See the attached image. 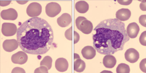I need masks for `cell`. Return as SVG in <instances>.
Segmentation results:
<instances>
[{
  "label": "cell",
  "instance_id": "obj_22",
  "mask_svg": "<svg viewBox=\"0 0 146 73\" xmlns=\"http://www.w3.org/2000/svg\"><path fill=\"white\" fill-rule=\"evenodd\" d=\"M35 73H48V69L46 67L41 66L38 68L36 69L34 71Z\"/></svg>",
  "mask_w": 146,
  "mask_h": 73
},
{
  "label": "cell",
  "instance_id": "obj_18",
  "mask_svg": "<svg viewBox=\"0 0 146 73\" xmlns=\"http://www.w3.org/2000/svg\"><path fill=\"white\" fill-rule=\"evenodd\" d=\"M89 5L88 3L84 1H78L75 4L76 11L80 13L84 14L88 11Z\"/></svg>",
  "mask_w": 146,
  "mask_h": 73
},
{
  "label": "cell",
  "instance_id": "obj_5",
  "mask_svg": "<svg viewBox=\"0 0 146 73\" xmlns=\"http://www.w3.org/2000/svg\"><path fill=\"white\" fill-rule=\"evenodd\" d=\"M16 25L12 23H4L1 27V32L6 37L12 36L17 32Z\"/></svg>",
  "mask_w": 146,
  "mask_h": 73
},
{
  "label": "cell",
  "instance_id": "obj_21",
  "mask_svg": "<svg viewBox=\"0 0 146 73\" xmlns=\"http://www.w3.org/2000/svg\"><path fill=\"white\" fill-rule=\"evenodd\" d=\"M65 35L66 38L70 41L72 40V27L71 26L70 28L67 29L65 31Z\"/></svg>",
  "mask_w": 146,
  "mask_h": 73
},
{
  "label": "cell",
  "instance_id": "obj_10",
  "mask_svg": "<svg viewBox=\"0 0 146 73\" xmlns=\"http://www.w3.org/2000/svg\"><path fill=\"white\" fill-rule=\"evenodd\" d=\"M77 29L84 34H88L93 31V24L91 21L86 19L80 23Z\"/></svg>",
  "mask_w": 146,
  "mask_h": 73
},
{
  "label": "cell",
  "instance_id": "obj_19",
  "mask_svg": "<svg viewBox=\"0 0 146 73\" xmlns=\"http://www.w3.org/2000/svg\"><path fill=\"white\" fill-rule=\"evenodd\" d=\"M130 72L129 66L124 63L119 64L117 67L116 72L117 73H129Z\"/></svg>",
  "mask_w": 146,
  "mask_h": 73
},
{
  "label": "cell",
  "instance_id": "obj_25",
  "mask_svg": "<svg viewBox=\"0 0 146 73\" xmlns=\"http://www.w3.org/2000/svg\"><path fill=\"white\" fill-rule=\"evenodd\" d=\"M139 22L143 26L146 27V15H141L139 18Z\"/></svg>",
  "mask_w": 146,
  "mask_h": 73
},
{
  "label": "cell",
  "instance_id": "obj_28",
  "mask_svg": "<svg viewBox=\"0 0 146 73\" xmlns=\"http://www.w3.org/2000/svg\"><path fill=\"white\" fill-rule=\"evenodd\" d=\"M121 5H129L132 2V1H117Z\"/></svg>",
  "mask_w": 146,
  "mask_h": 73
},
{
  "label": "cell",
  "instance_id": "obj_1",
  "mask_svg": "<svg viewBox=\"0 0 146 73\" xmlns=\"http://www.w3.org/2000/svg\"><path fill=\"white\" fill-rule=\"evenodd\" d=\"M17 37L20 48L31 54H43L49 51L54 40L52 27L38 17L27 20L18 29Z\"/></svg>",
  "mask_w": 146,
  "mask_h": 73
},
{
  "label": "cell",
  "instance_id": "obj_3",
  "mask_svg": "<svg viewBox=\"0 0 146 73\" xmlns=\"http://www.w3.org/2000/svg\"><path fill=\"white\" fill-rule=\"evenodd\" d=\"M61 11V6L56 2L50 3L47 4L46 6V13L47 15L51 18L58 15Z\"/></svg>",
  "mask_w": 146,
  "mask_h": 73
},
{
  "label": "cell",
  "instance_id": "obj_14",
  "mask_svg": "<svg viewBox=\"0 0 146 73\" xmlns=\"http://www.w3.org/2000/svg\"><path fill=\"white\" fill-rule=\"evenodd\" d=\"M131 15V12L128 9L122 8L118 10L116 13V17L117 19L121 21H127Z\"/></svg>",
  "mask_w": 146,
  "mask_h": 73
},
{
  "label": "cell",
  "instance_id": "obj_27",
  "mask_svg": "<svg viewBox=\"0 0 146 73\" xmlns=\"http://www.w3.org/2000/svg\"><path fill=\"white\" fill-rule=\"evenodd\" d=\"M74 44H77L78 42L79 41L80 37L79 34L76 31H74Z\"/></svg>",
  "mask_w": 146,
  "mask_h": 73
},
{
  "label": "cell",
  "instance_id": "obj_24",
  "mask_svg": "<svg viewBox=\"0 0 146 73\" xmlns=\"http://www.w3.org/2000/svg\"><path fill=\"white\" fill-rule=\"evenodd\" d=\"M146 59L144 58L141 60L140 63V68L141 71L144 73L146 72Z\"/></svg>",
  "mask_w": 146,
  "mask_h": 73
},
{
  "label": "cell",
  "instance_id": "obj_17",
  "mask_svg": "<svg viewBox=\"0 0 146 73\" xmlns=\"http://www.w3.org/2000/svg\"><path fill=\"white\" fill-rule=\"evenodd\" d=\"M116 59L115 57L112 55H106L103 59V64L107 68H113L116 65Z\"/></svg>",
  "mask_w": 146,
  "mask_h": 73
},
{
  "label": "cell",
  "instance_id": "obj_15",
  "mask_svg": "<svg viewBox=\"0 0 146 73\" xmlns=\"http://www.w3.org/2000/svg\"><path fill=\"white\" fill-rule=\"evenodd\" d=\"M72 18L69 14L65 13L57 19V23L58 25L61 27H68L72 22Z\"/></svg>",
  "mask_w": 146,
  "mask_h": 73
},
{
  "label": "cell",
  "instance_id": "obj_12",
  "mask_svg": "<svg viewBox=\"0 0 146 73\" xmlns=\"http://www.w3.org/2000/svg\"><path fill=\"white\" fill-rule=\"evenodd\" d=\"M127 32L128 36L131 38L137 37L140 31L139 27L135 22H133L129 24L127 28Z\"/></svg>",
  "mask_w": 146,
  "mask_h": 73
},
{
  "label": "cell",
  "instance_id": "obj_8",
  "mask_svg": "<svg viewBox=\"0 0 146 73\" xmlns=\"http://www.w3.org/2000/svg\"><path fill=\"white\" fill-rule=\"evenodd\" d=\"M1 15L3 19L14 21L18 18L17 11L13 8H10L8 9L3 10L1 11Z\"/></svg>",
  "mask_w": 146,
  "mask_h": 73
},
{
  "label": "cell",
  "instance_id": "obj_7",
  "mask_svg": "<svg viewBox=\"0 0 146 73\" xmlns=\"http://www.w3.org/2000/svg\"><path fill=\"white\" fill-rule=\"evenodd\" d=\"M124 56L126 60L131 63L137 62L139 58V53L133 48H130L127 50Z\"/></svg>",
  "mask_w": 146,
  "mask_h": 73
},
{
  "label": "cell",
  "instance_id": "obj_4",
  "mask_svg": "<svg viewBox=\"0 0 146 73\" xmlns=\"http://www.w3.org/2000/svg\"><path fill=\"white\" fill-rule=\"evenodd\" d=\"M42 12V6L40 4L37 2L30 4L27 7V13L29 16L36 17L39 16Z\"/></svg>",
  "mask_w": 146,
  "mask_h": 73
},
{
  "label": "cell",
  "instance_id": "obj_29",
  "mask_svg": "<svg viewBox=\"0 0 146 73\" xmlns=\"http://www.w3.org/2000/svg\"><path fill=\"white\" fill-rule=\"evenodd\" d=\"M11 1H1L0 5L1 7H5L9 5L11 2Z\"/></svg>",
  "mask_w": 146,
  "mask_h": 73
},
{
  "label": "cell",
  "instance_id": "obj_11",
  "mask_svg": "<svg viewBox=\"0 0 146 73\" xmlns=\"http://www.w3.org/2000/svg\"><path fill=\"white\" fill-rule=\"evenodd\" d=\"M74 71L78 72H82L86 68L85 62L80 58L79 55L77 54H74Z\"/></svg>",
  "mask_w": 146,
  "mask_h": 73
},
{
  "label": "cell",
  "instance_id": "obj_16",
  "mask_svg": "<svg viewBox=\"0 0 146 73\" xmlns=\"http://www.w3.org/2000/svg\"><path fill=\"white\" fill-rule=\"evenodd\" d=\"M55 66L56 69L60 72H64L68 70V63L65 58H60L56 61Z\"/></svg>",
  "mask_w": 146,
  "mask_h": 73
},
{
  "label": "cell",
  "instance_id": "obj_30",
  "mask_svg": "<svg viewBox=\"0 0 146 73\" xmlns=\"http://www.w3.org/2000/svg\"><path fill=\"white\" fill-rule=\"evenodd\" d=\"M140 7L141 9L143 11H146V1L145 2H141L140 4Z\"/></svg>",
  "mask_w": 146,
  "mask_h": 73
},
{
  "label": "cell",
  "instance_id": "obj_9",
  "mask_svg": "<svg viewBox=\"0 0 146 73\" xmlns=\"http://www.w3.org/2000/svg\"><path fill=\"white\" fill-rule=\"evenodd\" d=\"M19 44L18 41L15 39L6 40L4 41L3 47L5 51L12 52L18 48Z\"/></svg>",
  "mask_w": 146,
  "mask_h": 73
},
{
  "label": "cell",
  "instance_id": "obj_13",
  "mask_svg": "<svg viewBox=\"0 0 146 73\" xmlns=\"http://www.w3.org/2000/svg\"><path fill=\"white\" fill-rule=\"evenodd\" d=\"M81 54L84 58L87 60H91L95 57L96 50L91 46H86L82 50Z\"/></svg>",
  "mask_w": 146,
  "mask_h": 73
},
{
  "label": "cell",
  "instance_id": "obj_2",
  "mask_svg": "<svg viewBox=\"0 0 146 73\" xmlns=\"http://www.w3.org/2000/svg\"><path fill=\"white\" fill-rule=\"evenodd\" d=\"M93 34L94 48L100 54L112 55L123 50L124 44L129 41L125 24L117 19L101 21L94 29Z\"/></svg>",
  "mask_w": 146,
  "mask_h": 73
},
{
  "label": "cell",
  "instance_id": "obj_26",
  "mask_svg": "<svg viewBox=\"0 0 146 73\" xmlns=\"http://www.w3.org/2000/svg\"><path fill=\"white\" fill-rule=\"evenodd\" d=\"M12 73H25V70L20 67H16L13 69Z\"/></svg>",
  "mask_w": 146,
  "mask_h": 73
},
{
  "label": "cell",
  "instance_id": "obj_20",
  "mask_svg": "<svg viewBox=\"0 0 146 73\" xmlns=\"http://www.w3.org/2000/svg\"><path fill=\"white\" fill-rule=\"evenodd\" d=\"M52 60L51 57L49 56H47L41 61L40 65L45 66L48 68V70H49L52 67Z\"/></svg>",
  "mask_w": 146,
  "mask_h": 73
},
{
  "label": "cell",
  "instance_id": "obj_6",
  "mask_svg": "<svg viewBox=\"0 0 146 73\" xmlns=\"http://www.w3.org/2000/svg\"><path fill=\"white\" fill-rule=\"evenodd\" d=\"M24 51H19L11 56V60L15 64H23L27 62L28 60V56Z\"/></svg>",
  "mask_w": 146,
  "mask_h": 73
},
{
  "label": "cell",
  "instance_id": "obj_31",
  "mask_svg": "<svg viewBox=\"0 0 146 73\" xmlns=\"http://www.w3.org/2000/svg\"><path fill=\"white\" fill-rule=\"evenodd\" d=\"M17 3L21 4H24L27 3L28 1H17Z\"/></svg>",
  "mask_w": 146,
  "mask_h": 73
},
{
  "label": "cell",
  "instance_id": "obj_23",
  "mask_svg": "<svg viewBox=\"0 0 146 73\" xmlns=\"http://www.w3.org/2000/svg\"><path fill=\"white\" fill-rule=\"evenodd\" d=\"M139 42L141 45L146 46V31L141 33L139 38Z\"/></svg>",
  "mask_w": 146,
  "mask_h": 73
}]
</instances>
